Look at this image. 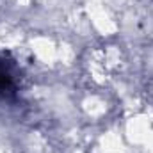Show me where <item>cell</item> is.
<instances>
[{"label": "cell", "instance_id": "obj_1", "mask_svg": "<svg viewBox=\"0 0 153 153\" xmlns=\"http://www.w3.org/2000/svg\"><path fill=\"white\" fill-rule=\"evenodd\" d=\"M22 71L9 52H0V100H13L20 91Z\"/></svg>", "mask_w": 153, "mask_h": 153}]
</instances>
